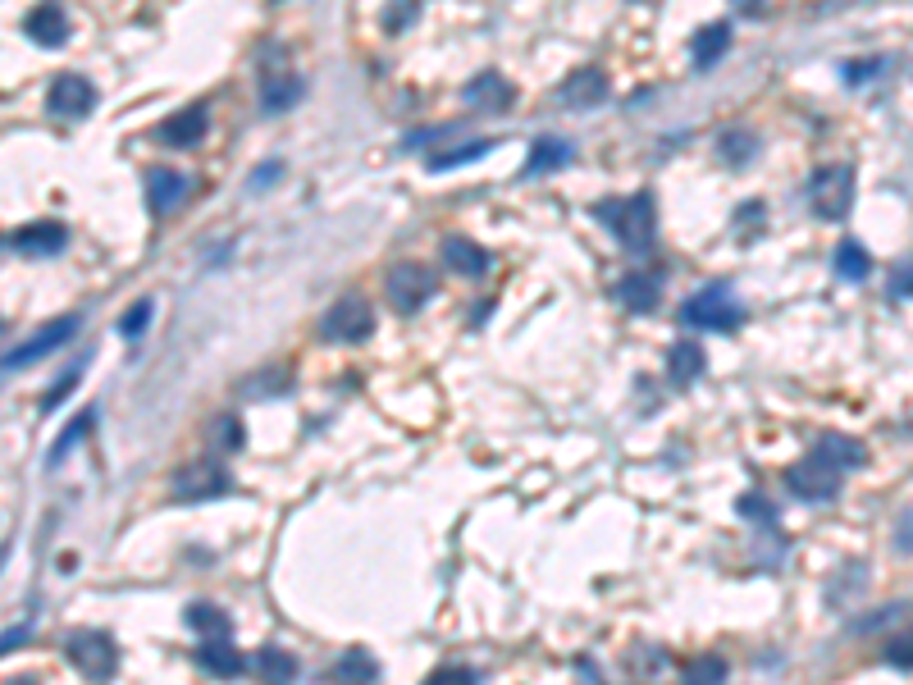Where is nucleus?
<instances>
[{
    "label": "nucleus",
    "mask_w": 913,
    "mask_h": 685,
    "mask_svg": "<svg viewBox=\"0 0 913 685\" xmlns=\"http://www.w3.org/2000/svg\"><path fill=\"white\" fill-rule=\"evenodd\" d=\"M594 215H598L603 228H613V238H617L626 251H644V247H653V238H657V211H653V197H649V192L613 197V201H603Z\"/></svg>",
    "instance_id": "nucleus-1"
},
{
    "label": "nucleus",
    "mask_w": 913,
    "mask_h": 685,
    "mask_svg": "<svg viewBox=\"0 0 913 685\" xmlns=\"http://www.w3.org/2000/svg\"><path fill=\"white\" fill-rule=\"evenodd\" d=\"M680 320L695 324V329H713V334H731V329L745 320V307L731 297L726 284H713V288H703V293H695L690 302H685Z\"/></svg>",
    "instance_id": "nucleus-2"
},
{
    "label": "nucleus",
    "mask_w": 913,
    "mask_h": 685,
    "mask_svg": "<svg viewBox=\"0 0 913 685\" xmlns=\"http://www.w3.org/2000/svg\"><path fill=\"white\" fill-rule=\"evenodd\" d=\"M841 485H845V471L822 452L804 457V462H795L791 471H785V489H791L795 498H804V503H827V498L841 494Z\"/></svg>",
    "instance_id": "nucleus-3"
},
{
    "label": "nucleus",
    "mask_w": 913,
    "mask_h": 685,
    "mask_svg": "<svg viewBox=\"0 0 913 685\" xmlns=\"http://www.w3.org/2000/svg\"><path fill=\"white\" fill-rule=\"evenodd\" d=\"M375 334V307L366 297H339L334 307L320 316V339L329 343H366Z\"/></svg>",
    "instance_id": "nucleus-4"
},
{
    "label": "nucleus",
    "mask_w": 913,
    "mask_h": 685,
    "mask_svg": "<svg viewBox=\"0 0 913 685\" xmlns=\"http://www.w3.org/2000/svg\"><path fill=\"white\" fill-rule=\"evenodd\" d=\"M384 293H389V307L402 311V316H416L429 297L439 293V279L429 274L420 261H398L384 279Z\"/></svg>",
    "instance_id": "nucleus-5"
},
{
    "label": "nucleus",
    "mask_w": 913,
    "mask_h": 685,
    "mask_svg": "<svg viewBox=\"0 0 913 685\" xmlns=\"http://www.w3.org/2000/svg\"><path fill=\"white\" fill-rule=\"evenodd\" d=\"M64 653H69V663L92 681H110L119 672V645L106 636V630H73Z\"/></svg>",
    "instance_id": "nucleus-6"
},
{
    "label": "nucleus",
    "mask_w": 913,
    "mask_h": 685,
    "mask_svg": "<svg viewBox=\"0 0 913 685\" xmlns=\"http://www.w3.org/2000/svg\"><path fill=\"white\" fill-rule=\"evenodd\" d=\"M174 498L179 503H201V498H220L234 489V475L224 471V462H215V457H197V462H183L179 471H174Z\"/></svg>",
    "instance_id": "nucleus-7"
},
{
    "label": "nucleus",
    "mask_w": 913,
    "mask_h": 685,
    "mask_svg": "<svg viewBox=\"0 0 913 685\" xmlns=\"http://www.w3.org/2000/svg\"><path fill=\"white\" fill-rule=\"evenodd\" d=\"M814 211L822 220H845L854 206V169L850 165H822L814 174Z\"/></svg>",
    "instance_id": "nucleus-8"
},
{
    "label": "nucleus",
    "mask_w": 913,
    "mask_h": 685,
    "mask_svg": "<svg viewBox=\"0 0 913 685\" xmlns=\"http://www.w3.org/2000/svg\"><path fill=\"white\" fill-rule=\"evenodd\" d=\"M301 92H307V83H301V73L284 60V56H270L265 64H261V106L274 115V110H293L297 101H301Z\"/></svg>",
    "instance_id": "nucleus-9"
},
{
    "label": "nucleus",
    "mask_w": 913,
    "mask_h": 685,
    "mask_svg": "<svg viewBox=\"0 0 913 685\" xmlns=\"http://www.w3.org/2000/svg\"><path fill=\"white\" fill-rule=\"evenodd\" d=\"M46 106H50V115H60V119H83L96 106V87L83 79V73H60V79L50 83V92H46Z\"/></svg>",
    "instance_id": "nucleus-10"
},
{
    "label": "nucleus",
    "mask_w": 913,
    "mask_h": 685,
    "mask_svg": "<svg viewBox=\"0 0 913 685\" xmlns=\"http://www.w3.org/2000/svg\"><path fill=\"white\" fill-rule=\"evenodd\" d=\"M64 243H69V228L60 220H33L14 228L10 238V247L23 251V257H56V251H64Z\"/></svg>",
    "instance_id": "nucleus-11"
},
{
    "label": "nucleus",
    "mask_w": 913,
    "mask_h": 685,
    "mask_svg": "<svg viewBox=\"0 0 913 685\" xmlns=\"http://www.w3.org/2000/svg\"><path fill=\"white\" fill-rule=\"evenodd\" d=\"M466 106L471 110H485V115H507L512 110V101H517V87L502 79V73H475V79L466 83Z\"/></svg>",
    "instance_id": "nucleus-12"
},
{
    "label": "nucleus",
    "mask_w": 913,
    "mask_h": 685,
    "mask_svg": "<svg viewBox=\"0 0 913 685\" xmlns=\"http://www.w3.org/2000/svg\"><path fill=\"white\" fill-rule=\"evenodd\" d=\"M79 324H83L79 316H64L60 324H46L42 334H33L28 343L19 347V352H10V357H5V366L14 370V366H33V362H42L46 352H56V347H64V343H69L73 334H79Z\"/></svg>",
    "instance_id": "nucleus-13"
},
{
    "label": "nucleus",
    "mask_w": 913,
    "mask_h": 685,
    "mask_svg": "<svg viewBox=\"0 0 913 685\" xmlns=\"http://www.w3.org/2000/svg\"><path fill=\"white\" fill-rule=\"evenodd\" d=\"M603 96H607V73L603 69H576L571 79L557 87V101H562L567 110H594Z\"/></svg>",
    "instance_id": "nucleus-14"
},
{
    "label": "nucleus",
    "mask_w": 913,
    "mask_h": 685,
    "mask_svg": "<svg viewBox=\"0 0 913 685\" xmlns=\"http://www.w3.org/2000/svg\"><path fill=\"white\" fill-rule=\"evenodd\" d=\"M188 192H192V184L183 179L179 169H151V174H146V206L156 211V215L174 211Z\"/></svg>",
    "instance_id": "nucleus-15"
},
{
    "label": "nucleus",
    "mask_w": 913,
    "mask_h": 685,
    "mask_svg": "<svg viewBox=\"0 0 913 685\" xmlns=\"http://www.w3.org/2000/svg\"><path fill=\"white\" fill-rule=\"evenodd\" d=\"M23 33H28V42H37V46H64L69 42V23H64V10L60 5H37V10H28V19H23Z\"/></svg>",
    "instance_id": "nucleus-16"
},
{
    "label": "nucleus",
    "mask_w": 913,
    "mask_h": 685,
    "mask_svg": "<svg viewBox=\"0 0 913 685\" xmlns=\"http://www.w3.org/2000/svg\"><path fill=\"white\" fill-rule=\"evenodd\" d=\"M201 138H206V110L201 106H188L161 123V142H169V146H197Z\"/></svg>",
    "instance_id": "nucleus-17"
},
{
    "label": "nucleus",
    "mask_w": 913,
    "mask_h": 685,
    "mask_svg": "<svg viewBox=\"0 0 913 685\" xmlns=\"http://www.w3.org/2000/svg\"><path fill=\"white\" fill-rule=\"evenodd\" d=\"M197 663H201V672H211V676H238L242 672V653H238V645H228V636H215V640H201Z\"/></svg>",
    "instance_id": "nucleus-18"
},
{
    "label": "nucleus",
    "mask_w": 913,
    "mask_h": 685,
    "mask_svg": "<svg viewBox=\"0 0 913 685\" xmlns=\"http://www.w3.org/2000/svg\"><path fill=\"white\" fill-rule=\"evenodd\" d=\"M617 297H621V307L644 316V311H653L657 302H663V284H657V274H626L617 284Z\"/></svg>",
    "instance_id": "nucleus-19"
},
{
    "label": "nucleus",
    "mask_w": 913,
    "mask_h": 685,
    "mask_svg": "<svg viewBox=\"0 0 913 685\" xmlns=\"http://www.w3.org/2000/svg\"><path fill=\"white\" fill-rule=\"evenodd\" d=\"M443 261H448L456 274L479 279V274L489 270V251L479 247V243H471V238H448V243H443Z\"/></svg>",
    "instance_id": "nucleus-20"
},
{
    "label": "nucleus",
    "mask_w": 913,
    "mask_h": 685,
    "mask_svg": "<svg viewBox=\"0 0 913 685\" xmlns=\"http://www.w3.org/2000/svg\"><path fill=\"white\" fill-rule=\"evenodd\" d=\"M726 46H731V23H713V28L695 33V42H690V60H695V69H699V73L713 69V64L726 56Z\"/></svg>",
    "instance_id": "nucleus-21"
},
{
    "label": "nucleus",
    "mask_w": 913,
    "mask_h": 685,
    "mask_svg": "<svg viewBox=\"0 0 913 685\" xmlns=\"http://www.w3.org/2000/svg\"><path fill=\"white\" fill-rule=\"evenodd\" d=\"M183 622L197 630L201 640H215V636H234V622H228V613H224V607H215V603H188Z\"/></svg>",
    "instance_id": "nucleus-22"
},
{
    "label": "nucleus",
    "mask_w": 913,
    "mask_h": 685,
    "mask_svg": "<svg viewBox=\"0 0 913 685\" xmlns=\"http://www.w3.org/2000/svg\"><path fill=\"white\" fill-rule=\"evenodd\" d=\"M571 156H576V151H571V142H562V138H540L535 146H530L525 174H553V169H562Z\"/></svg>",
    "instance_id": "nucleus-23"
},
{
    "label": "nucleus",
    "mask_w": 913,
    "mask_h": 685,
    "mask_svg": "<svg viewBox=\"0 0 913 685\" xmlns=\"http://www.w3.org/2000/svg\"><path fill=\"white\" fill-rule=\"evenodd\" d=\"M703 366H708V357H703V347H699V343H676V347H672V357H667V370H672L676 385H690V379H699V375H703Z\"/></svg>",
    "instance_id": "nucleus-24"
},
{
    "label": "nucleus",
    "mask_w": 913,
    "mask_h": 685,
    "mask_svg": "<svg viewBox=\"0 0 913 685\" xmlns=\"http://www.w3.org/2000/svg\"><path fill=\"white\" fill-rule=\"evenodd\" d=\"M868 270H873V257H868V251L858 247L854 238L835 247V274H841L845 284H864V279H868Z\"/></svg>",
    "instance_id": "nucleus-25"
},
{
    "label": "nucleus",
    "mask_w": 913,
    "mask_h": 685,
    "mask_svg": "<svg viewBox=\"0 0 913 685\" xmlns=\"http://www.w3.org/2000/svg\"><path fill=\"white\" fill-rule=\"evenodd\" d=\"M818 452H822V457H831V462L841 466V471L864 466V462H868V448H864V444H854V439H845V435H827V439L818 444Z\"/></svg>",
    "instance_id": "nucleus-26"
},
{
    "label": "nucleus",
    "mask_w": 913,
    "mask_h": 685,
    "mask_svg": "<svg viewBox=\"0 0 913 685\" xmlns=\"http://www.w3.org/2000/svg\"><path fill=\"white\" fill-rule=\"evenodd\" d=\"M206 439H211V448H220V452H238V448L247 444V429H242L238 416H215V421L206 425Z\"/></svg>",
    "instance_id": "nucleus-27"
},
{
    "label": "nucleus",
    "mask_w": 913,
    "mask_h": 685,
    "mask_svg": "<svg viewBox=\"0 0 913 685\" xmlns=\"http://www.w3.org/2000/svg\"><path fill=\"white\" fill-rule=\"evenodd\" d=\"M92 425H96V412H92V408H87V412H79V416H73V421L64 425V435H60L56 444H50V452H46V462H50V466H60V462H64V452H69L73 444H79V439L87 435Z\"/></svg>",
    "instance_id": "nucleus-28"
},
{
    "label": "nucleus",
    "mask_w": 913,
    "mask_h": 685,
    "mask_svg": "<svg viewBox=\"0 0 913 685\" xmlns=\"http://www.w3.org/2000/svg\"><path fill=\"white\" fill-rule=\"evenodd\" d=\"M257 672H261L265 681H293V676H297V658L270 645V649L257 653Z\"/></svg>",
    "instance_id": "nucleus-29"
},
{
    "label": "nucleus",
    "mask_w": 913,
    "mask_h": 685,
    "mask_svg": "<svg viewBox=\"0 0 913 685\" xmlns=\"http://www.w3.org/2000/svg\"><path fill=\"white\" fill-rule=\"evenodd\" d=\"M334 676H339V681H379V663H375L366 649H352L347 658H339Z\"/></svg>",
    "instance_id": "nucleus-30"
},
{
    "label": "nucleus",
    "mask_w": 913,
    "mask_h": 685,
    "mask_svg": "<svg viewBox=\"0 0 913 685\" xmlns=\"http://www.w3.org/2000/svg\"><path fill=\"white\" fill-rule=\"evenodd\" d=\"M718 151H722L726 165H749V156L758 151V142H754V133H745V129H731V133H722Z\"/></svg>",
    "instance_id": "nucleus-31"
},
{
    "label": "nucleus",
    "mask_w": 913,
    "mask_h": 685,
    "mask_svg": "<svg viewBox=\"0 0 913 685\" xmlns=\"http://www.w3.org/2000/svg\"><path fill=\"white\" fill-rule=\"evenodd\" d=\"M494 142H471V146H452V151H439V156H429V169H452V165H466V161H479Z\"/></svg>",
    "instance_id": "nucleus-32"
},
{
    "label": "nucleus",
    "mask_w": 913,
    "mask_h": 685,
    "mask_svg": "<svg viewBox=\"0 0 913 685\" xmlns=\"http://www.w3.org/2000/svg\"><path fill=\"white\" fill-rule=\"evenodd\" d=\"M722 676H726V663H722V658H713V653H703V658H695V663L685 668V681H695V685L722 681Z\"/></svg>",
    "instance_id": "nucleus-33"
},
{
    "label": "nucleus",
    "mask_w": 913,
    "mask_h": 685,
    "mask_svg": "<svg viewBox=\"0 0 913 685\" xmlns=\"http://www.w3.org/2000/svg\"><path fill=\"white\" fill-rule=\"evenodd\" d=\"M416 14H420V0H393L389 14H384V28H389V33H402Z\"/></svg>",
    "instance_id": "nucleus-34"
},
{
    "label": "nucleus",
    "mask_w": 913,
    "mask_h": 685,
    "mask_svg": "<svg viewBox=\"0 0 913 685\" xmlns=\"http://www.w3.org/2000/svg\"><path fill=\"white\" fill-rule=\"evenodd\" d=\"M146 324H151V297H142L138 307L119 320V334H123V339H142V329H146Z\"/></svg>",
    "instance_id": "nucleus-35"
},
{
    "label": "nucleus",
    "mask_w": 913,
    "mask_h": 685,
    "mask_svg": "<svg viewBox=\"0 0 913 685\" xmlns=\"http://www.w3.org/2000/svg\"><path fill=\"white\" fill-rule=\"evenodd\" d=\"M740 517L763 521V525H772V521H776V512H772V507H768L763 498H758V494H745V498H740Z\"/></svg>",
    "instance_id": "nucleus-36"
},
{
    "label": "nucleus",
    "mask_w": 913,
    "mask_h": 685,
    "mask_svg": "<svg viewBox=\"0 0 913 685\" xmlns=\"http://www.w3.org/2000/svg\"><path fill=\"white\" fill-rule=\"evenodd\" d=\"M448 681H479V672L475 668H439L429 676V685H448Z\"/></svg>",
    "instance_id": "nucleus-37"
},
{
    "label": "nucleus",
    "mask_w": 913,
    "mask_h": 685,
    "mask_svg": "<svg viewBox=\"0 0 913 685\" xmlns=\"http://www.w3.org/2000/svg\"><path fill=\"white\" fill-rule=\"evenodd\" d=\"M73 385H79V370H73V375L64 379V385L56 389V393H46V402H42V412H56V408H60V402L69 398V389H73Z\"/></svg>",
    "instance_id": "nucleus-38"
},
{
    "label": "nucleus",
    "mask_w": 913,
    "mask_h": 685,
    "mask_svg": "<svg viewBox=\"0 0 913 685\" xmlns=\"http://www.w3.org/2000/svg\"><path fill=\"white\" fill-rule=\"evenodd\" d=\"M33 636V622H23V626H14V630H5V636H0V653H10L14 645H23Z\"/></svg>",
    "instance_id": "nucleus-39"
},
{
    "label": "nucleus",
    "mask_w": 913,
    "mask_h": 685,
    "mask_svg": "<svg viewBox=\"0 0 913 685\" xmlns=\"http://www.w3.org/2000/svg\"><path fill=\"white\" fill-rule=\"evenodd\" d=\"M886 663H896L900 672H909V640H891V649H886Z\"/></svg>",
    "instance_id": "nucleus-40"
},
{
    "label": "nucleus",
    "mask_w": 913,
    "mask_h": 685,
    "mask_svg": "<svg viewBox=\"0 0 913 685\" xmlns=\"http://www.w3.org/2000/svg\"><path fill=\"white\" fill-rule=\"evenodd\" d=\"M735 5H740V10H758V5H763V0H735Z\"/></svg>",
    "instance_id": "nucleus-41"
}]
</instances>
